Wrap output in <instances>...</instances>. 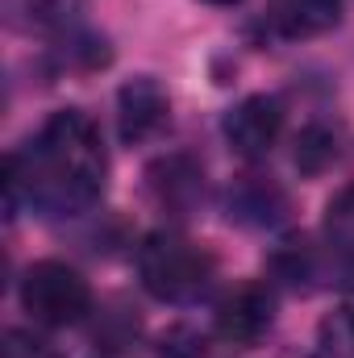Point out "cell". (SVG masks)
Masks as SVG:
<instances>
[{
    "label": "cell",
    "mask_w": 354,
    "mask_h": 358,
    "mask_svg": "<svg viewBox=\"0 0 354 358\" xmlns=\"http://www.w3.org/2000/svg\"><path fill=\"white\" fill-rule=\"evenodd\" d=\"M204 4H238V0H204Z\"/></svg>",
    "instance_id": "cell-15"
},
{
    "label": "cell",
    "mask_w": 354,
    "mask_h": 358,
    "mask_svg": "<svg viewBox=\"0 0 354 358\" xmlns=\"http://www.w3.org/2000/svg\"><path fill=\"white\" fill-rule=\"evenodd\" d=\"M213 271H217V259L208 255V246L183 238L176 229H155L138 246L142 287L155 300H163V304H187V300H196L213 283Z\"/></svg>",
    "instance_id": "cell-2"
},
{
    "label": "cell",
    "mask_w": 354,
    "mask_h": 358,
    "mask_svg": "<svg viewBox=\"0 0 354 358\" xmlns=\"http://www.w3.org/2000/svg\"><path fill=\"white\" fill-rule=\"evenodd\" d=\"M146 179H150V192H155V200L163 204V208H192L196 204V196H200V171L187 163V159H163V163H155L150 171H146Z\"/></svg>",
    "instance_id": "cell-8"
},
{
    "label": "cell",
    "mask_w": 354,
    "mask_h": 358,
    "mask_svg": "<svg viewBox=\"0 0 354 358\" xmlns=\"http://www.w3.org/2000/svg\"><path fill=\"white\" fill-rule=\"evenodd\" d=\"M159 358H208V350H204V342H200L192 329H176V334L163 342Z\"/></svg>",
    "instance_id": "cell-14"
},
{
    "label": "cell",
    "mask_w": 354,
    "mask_h": 358,
    "mask_svg": "<svg viewBox=\"0 0 354 358\" xmlns=\"http://www.w3.org/2000/svg\"><path fill=\"white\" fill-rule=\"evenodd\" d=\"M317 358H354V308H334L317 325Z\"/></svg>",
    "instance_id": "cell-11"
},
{
    "label": "cell",
    "mask_w": 354,
    "mask_h": 358,
    "mask_svg": "<svg viewBox=\"0 0 354 358\" xmlns=\"http://www.w3.org/2000/svg\"><path fill=\"white\" fill-rule=\"evenodd\" d=\"M171 121V100L159 80L150 76H134L125 88L117 92V129L125 146L150 142L155 134H163Z\"/></svg>",
    "instance_id": "cell-6"
},
{
    "label": "cell",
    "mask_w": 354,
    "mask_h": 358,
    "mask_svg": "<svg viewBox=\"0 0 354 358\" xmlns=\"http://www.w3.org/2000/svg\"><path fill=\"white\" fill-rule=\"evenodd\" d=\"M21 308L38 325L67 329V325H80L92 313V287L76 267H67L59 259H42L21 279Z\"/></svg>",
    "instance_id": "cell-3"
},
{
    "label": "cell",
    "mask_w": 354,
    "mask_h": 358,
    "mask_svg": "<svg viewBox=\"0 0 354 358\" xmlns=\"http://www.w3.org/2000/svg\"><path fill=\"white\" fill-rule=\"evenodd\" d=\"M325 238L334 246V255L354 263V183L342 187L330 204H325Z\"/></svg>",
    "instance_id": "cell-10"
},
{
    "label": "cell",
    "mask_w": 354,
    "mask_h": 358,
    "mask_svg": "<svg viewBox=\"0 0 354 358\" xmlns=\"http://www.w3.org/2000/svg\"><path fill=\"white\" fill-rule=\"evenodd\" d=\"M338 21H342V0H267V29L288 42L321 38Z\"/></svg>",
    "instance_id": "cell-7"
},
{
    "label": "cell",
    "mask_w": 354,
    "mask_h": 358,
    "mask_svg": "<svg viewBox=\"0 0 354 358\" xmlns=\"http://www.w3.org/2000/svg\"><path fill=\"white\" fill-rule=\"evenodd\" d=\"M283 213V196L279 187H271L267 179L259 176H242L234 187H229V217H242V221H275Z\"/></svg>",
    "instance_id": "cell-9"
},
{
    "label": "cell",
    "mask_w": 354,
    "mask_h": 358,
    "mask_svg": "<svg viewBox=\"0 0 354 358\" xmlns=\"http://www.w3.org/2000/svg\"><path fill=\"white\" fill-rule=\"evenodd\" d=\"M334 155H338V142H334V134H325V129H304L300 134V142H296V167L300 171H321L325 163H334Z\"/></svg>",
    "instance_id": "cell-12"
},
{
    "label": "cell",
    "mask_w": 354,
    "mask_h": 358,
    "mask_svg": "<svg viewBox=\"0 0 354 358\" xmlns=\"http://www.w3.org/2000/svg\"><path fill=\"white\" fill-rule=\"evenodd\" d=\"M104 176L108 155L100 146L96 125L80 108H59L29 142V150L8 155L4 163L8 213H17V200L25 196L46 217H71L100 200Z\"/></svg>",
    "instance_id": "cell-1"
},
{
    "label": "cell",
    "mask_w": 354,
    "mask_h": 358,
    "mask_svg": "<svg viewBox=\"0 0 354 358\" xmlns=\"http://www.w3.org/2000/svg\"><path fill=\"white\" fill-rule=\"evenodd\" d=\"M4 358H59V350L29 329H8L4 334Z\"/></svg>",
    "instance_id": "cell-13"
},
{
    "label": "cell",
    "mask_w": 354,
    "mask_h": 358,
    "mask_svg": "<svg viewBox=\"0 0 354 358\" xmlns=\"http://www.w3.org/2000/svg\"><path fill=\"white\" fill-rule=\"evenodd\" d=\"M225 142L242 159H267L283 134V108L275 96H246L225 113Z\"/></svg>",
    "instance_id": "cell-5"
},
{
    "label": "cell",
    "mask_w": 354,
    "mask_h": 358,
    "mask_svg": "<svg viewBox=\"0 0 354 358\" xmlns=\"http://www.w3.org/2000/svg\"><path fill=\"white\" fill-rule=\"evenodd\" d=\"M275 325V292L250 279V283H238L221 304H217V338L225 346H238V350H250L259 346Z\"/></svg>",
    "instance_id": "cell-4"
}]
</instances>
